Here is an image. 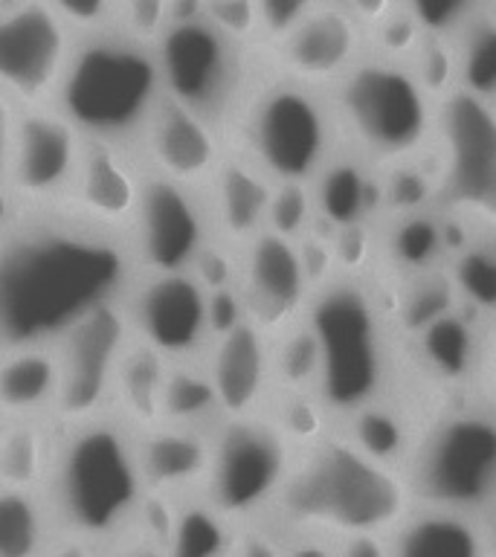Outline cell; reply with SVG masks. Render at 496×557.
Returning <instances> with one entry per match:
<instances>
[{
    "label": "cell",
    "mask_w": 496,
    "mask_h": 557,
    "mask_svg": "<svg viewBox=\"0 0 496 557\" xmlns=\"http://www.w3.org/2000/svg\"><path fill=\"white\" fill-rule=\"evenodd\" d=\"M160 99L163 82L154 47L108 26L76 35L52 108L82 137L128 146L142 137Z\"/></svg>",
    "instance_id": "2"
},
{
    "label": "cell",
    "mask_w": 496,
    "mask_h": 557,
    "mask_svg": "<svg viewBox=\"0 0 496 557\" xmlns=\"http://www.w3.org/2000/svg\"><path fill=\"white\" fill-rule=\"evenodd\" d=\"M278 41L282 67L299 82L339 76L357 52L355 21L339 9H311Z\"/></svg>",
    "instance_id": "21"
},
{
    "label": "cell",
    "mask_w": 496,
    "mask_h": 557,
    "mask_svg": "<svg viewBox=\"0 0 496 557\" xmlns=\"http://www.w3.org/2000/svg\"><path fill=\"white\" fill-rule=\"evenodd\" d=\"M76 35L99 33L116 21V0H44Z\"/></svg>",
    "instance_id": "40"
},
{
    "label": "cell",
    "mask_w": 496,
    "mask_h": 557,
    "mask_svg": "<svg viewBox=\"0 0 496 557\" xmlns=\"http://www.w3.org/2000/svg\"><path fill=\"white\" fill-rule=\"evenodd\" d=\"M142 143L154 172L189 189L209 186L221 165V148L212 122L165 96L142 131Z\"/></svg>",
    "instance_id": "19"
},
{
    "label": "cell",
    "mask_w": 496,
    "mask_h": 557,
    "mask_svg": "<svg viewBox=\"0 0 496 557\" xmlns=\"http://www.w3.org/2000/svg\"><path fill=\"white\" fill-rule=\"evenodd\" d=\"M496 487V421L456 416L444 421L418 459V491L435 503H482Z\"/></svg>",
    "instance_id": "16"
},
{
    "label": "cell",
    "mask_w": 496,
    "mask_h": 557,
    "mask_svg": "<svg viewBox=\"0 0 496 557\" xmlns=\"http://www.w3.org/2000/svg\"><path fill=\"white\" fill-rule=\"evenodd\" d=\"M142 177L146 174L139 172L128 148L120 143L85 137L64 207L94 224L125 235L131 218L137 212Z\"/></svg>",
    "instance_id": "17"
},
{
    "label": "cell",
    "mask_w": 496,
    "mask_h": 557,
    "mask_svg": "<svg viewBox=\"0 0 496 557\" xmlns=\"http://www.w3.org/2000/svg\"><path fill=\"white\" fill-rule=\"evenodd\" d=\"M398 557H479V543L461 520L426 517L404 534Z\"/></svg>",
    "instance_id": "30"
},
{
    "label": "cell",
    "mask_w": 496,
    "mask_h": 557,
    "mask_svg": "<svg viewBox=\"0 0 496 557\" xmlns=\"http://www.w3.org/2000/svg\"><path fill=\"white\" fill-rule=\"evenodd\" d=\"M154 55L165 99L207 122L224 116L241 82L238 44L233 38L203 15L181 17L165 26L154 44Z\"/></svg>",
    "instance_id": "6"
},
{
    "label": "cell",
    "mask_w": 496,
    "mask_h": 557,
    "mask_svg": "<svg viewBox=\"0 0 496 557\" xmlns=\"http://www.w3.org/2000/svg\"><path fill=\"white\" fill-rule=\"evenodd\" d=\"M273 186L256 163L221 160L209 181V218L226 244H250L268 224Z\"/></svg>",
    "instance_id": "22"
},
{
    "label": "cell",
    "mask_w": 496,
    "mask_h": 557,
    "mask_svg": "<svg viewBox=\"0 0 496 557\" xmlns=\"http://www.w3.org/2000/svg\"><path fill=\"white\" fill-rule=\"evenodd\" d=\"M189 273L207 287V294L209 290H221V287H235L233 256L212 242H207V247L195 256V261L189 264Z\"/></svg>",
    "instance_id": "43"
},
{
    "label": "cell",
    "mask_w": 496,
    "mask_h": 557,
    "mask_svg": "<svg viewBox=\"0 0 496 557\" xmlns=\"http://www.w3.org/2000/svg\"><path fill=\"white\" fill-rule=\"evenodd\" d=\"M200 15L235 44L247 41L259 29L256 0H200Z\"/></svg>",
    "instance_id": "38"
},
{
    "label": "cell",
    "mask_w": 496,
    "mask_h": 557,
    "mask_svg": "<svg viewBox=\"0 0 496 557\" xmlns=\"http://www.w3.org/2000/svg\"><path fill=\"white\" fill-rule=\"evenodd\" d=\"M270 366H276V374L287 386H302V383L313 381L320 372V355H317L311 329L287 334L282 348L276 351V360H270Z\"/></svg>",
    "instance_id": "36"
},
{
    "label": "cell",
    "mask_w": 496,
    "mask_h": 557,
    "mask_svg": "<svg viewBox=\"0 0 496 557\" xmlns=\"http://www.w3.org/2000/svg\"><path fill=\"white\" fill-rule=\"evenodd\" d=\"M494 552H496V529H494Z\"/></svg>",
    "instance_id": "53"
},
{
    "label": "cell",
    "mask_w": 496,
    "mask_h": 557,
    "mask_svg": "<svg viewBox=\"0 0 496 557\" xmlns=\"http://www.w3.org/2000/svg\"><path fill=\"white\" fill-rule=\"evenodd\" d=\"M244 320H247V308H244L241 290H235V287L209 290V329H212V339L221 337L224 331L235 329Z\"/></svg>",
    "instance_id": "45"
},
{
    "label": "cell",
    "mask_w": 496,
    "mask_h": 557,
    "mask_svg": "<svg viewBox=\"0 0 496 557\" xmlns=\"http://www.w3.org/2000/svg\"><path fill=\"white\" fill-rule=\"evenodd\" d=\"M308 329L320 355L322 400L334 409H363L383 377L381 325L369 296L351 285L328 287L313 302Z\"/></svg>",
    "instance_id": "5"
},
{
    "label": "cell",
    "mask_w": 496,
    "mask_h": 557,
    "mask_svg": "<svg viewBox=\"0 0 496 557\" xmlns=\"http://www.w3.org/2000/svg\"><path fill=\"white\" fill-rule=\"evenodd\" d=\"M241 299L247 320L264 329H285L308 290V270L299 247L276 233H259L247 244Z\"/></svg>",
    "instance_id": "18"
},
{
    "label": "cell",
    "mask_w": 496,
    "mask_h": 557,
    "mask_svg": "<svg viewBox=\"0 0 496 557\" xmlns=\"http://www.w3.org/2000/svg\"><path fill=\"white\" fill-rule=\"evenodd\" d=\"M409 15L430 33H450L473 12L476 0H407Z\"/></svg>",
    "instance_id": "42"
},
{
    "label": "cell",
    "mask_w": 496,
    "mask_h": 557,
    "mask_svg": "<svg viewBox=\"0 0 496 557\" xmlns=\"http://www.w3.org/2000/svg\"><path fill=\"white\" fill-rule=\"evenodd\" d=\"M209 381L215 386L218 407L230 418L250 416L264 395L270 377V351L264 331L244 320L212 339Z\"/></svg>",
    "instance_id": "20"
},
{
    "label": "cell",
    "mask_w": 496,
    "mask_h": 557,
    "mask_svg": "<svg viewBox=\"0 0 496 557\" xmlns=\"http://www.w3.org/2000/svg\"><path fill=\"white\" fill-rule=\"evenodd\" d=\"M357 9H360V15L374 21V17H381L386 12V0H355Z\"/></svg>",
    "instance_id": "49"
},
{
    "label": "cell",
    "mask_w": 496,
    "mask_h": 557,
    "mask_svg": "<svg viewBox=\"0 0 496 557\" xmlns=\"http://www.w3.org/2000/svg\"><path fill=\"white\" fill-rule=\"evenodd\" d=\"M169 557H226L224 513L212 505H183L169 529Z\"/></svg>",
    "instance_id": "27"
},
{
    "label": "cell",
    "mask_w": 496,
    "mask_h": 557,
    "mask_svg": "<svg viewBox=\"0 0 496 557\" xmlns=\"http://www.w3.org/2000/svg\"><path fill=\"white\" fill-rule=\"evenodd\" d=\"M444 191L452 207L496 224V111L459 90L442 111Z\"/></svg>",
    "instance_id": "14"
},
{
    "label": "cell",
    "mask_w": 496,
    "mask_h": 557,
    "mask_svg": "<svg viewBox=\"0 0 496 557\" xmlns=\"http://www.w3.org/2000/svg\"><path fill=\"white\" fill-rule=\"evenodd\" d=\"M313 215L311 191L305 189V183H278L276 189L270 191V207H268V233H276L282 238L294 242L296 235H302L308 230V221Z\"/></svg>",
    "instance_id": "34"
},
{
    "label": "cell",
    "mask_w": 496,
    "mask_h": 557,
    "mask_svg": "<svg viewBox=\"0 0 496 557\" xmlns=\"http://www.w3.org/2000/svg\"><path fill=\"white\" fill-rule=\"evenodd\" d=\"M212 412H221V407H218V395L212 381H209V372L191 366V360L169 363L163 383V418H160V424L198 430L200 421H207Z\"/></svg>",
    "instance_id": "26"
},
{
    "label": "cell",
    "mask_w": 496,
    "mask_h": 557,
    "mask_svg": "<svg viewBox=\"0 0 496 557\" xmlns=\"http://www.w3.org/2000/svg\"><path fill=\"white\" fill-rule=\"evenodd\" d=\"M285 461L278 430L250 416L230 418L209 453V505L224 517L256 511L282 485Z\"/></svg>",
    "instance_id": "13"
},
{
    "label": "cell",
    "mask_w": 496,
    "mask_h": 557,
    "mask_svg": "<svg viewBox=\"0 0 496 557\" xmlns=\"http://www.w3.org/2000/svg\"><path fill=\"white\" fill-rule=\"evenodd\" d=\"M357 442L365 456L372 459H389L400 447V424L389 412L377 409H363L357 418Z\"/></svg>",
    "instance_id": "41"
},
{
    "label": "cell",
    "mask_w": 496,
    "mask_h": 557,
    "mask_svg": "<svg viewBox=\"0 0 496 557\" xmlns=\"http://www.w3.org/2000/svg\"><path fill=\"white\" fill-rule=\"evenodd\" d=\"M169 372V360L157 355L154 348L131 339L116 366L111 398L120 404L122 416L142 430L160 424L163 418V383Z\"/></svg>",
    "instance_id": "25"
},
{
    "label": "cell",
    "mask_w": 496,
    "mask_h": 557,
    "mask_svg": "<svg viewBox=\"0 0 496 557\" xmlns=\"http://www.w3.org/2000/svg\"><path fill=\"white\" fill-rule=\"evenodd\" d=\"M76 33L44 0L0 7V96L21 108L52 104Z\"/></svg>",
    "instance_id": "8"
},
{
    "label": "cell",
    "mask_w": 496,
    "mask_h": 557,
    "mask_svg": "<svg viewBox=\"0 0 496 557\" xmlns=\"http://www.w3.org/2000/svg\"><path fill=\"white\" fill-rule=\"evenodd\" d=\"M128 238L67 207H29L0 226V357L52 346L134 276Z\"/></svg>",
    "instance_id": "1"
},
{
    "label": "cell",
    "mask_w": 496,
    "mask_h": 557,
    "mask_svg": "<svg viewBox=\"0 0 496 557\" xmlns=\"http://www.w3.org/2000/svg\"><path fill=\"white\" fill-rule=\"evenodd\" d=\"M125 238L134 268H142V273L189 270L209 242V212L195 189L151 172L142 177L137 212Z\"/></svg>",
    "instance_id": "12"
},
{
    "label": "cell",
    "mask_w": 496,
    "mask_h": 557,
    "mask_svg": "<svg viewBox=\"0 0 496 557\" xmlns=\"http://www.w3.org/2000/svg\"><path fill=\"white\" fill-rule=\"evenodd\" d=\"M3 426H7V421H3V412H0V438H3Z\"/></svg>",
    "instance_id": "52"
},
{
    "label": "cell",
    "mask_w": 496,
    "mask_h": 557,
    "mask_svg": "<svg viewBox=\"0 0 496 557\" xmlns=\"http://www.w3.org/2000/svg\"><path fill=\"white\" fill-rule=\"evenodd\" d=\"M209 453L212 442L198 430L174 424L151 426L137 444L139 470L151 491H181L207 479Z\"/></svg>",
    "instance_id": "23"
},
{
    "label": "cell",
    "mask_w": 496,
    "mask_h": 557,
    "mask_svg": "<svg viewBox=\"0 0 496 557\" xmlns=\"http://www.w3.org/2000/svg\"><path fill=\"white\" fill-rule=\"evenodd\" d=\"M59 363L52 346L21 348L0 357V412L35 418L55 407Z\"/></svg>",
    "instance_id": "24"
},
{
    "label": "cell",
    "mask_w": 496,
    "mask_h": 557,
    "mask_svg": "<svg viewBox=\"0 0 496 557\" xmlns=\"http://www.w3.org/2000/svg\"><path fill=\"white\" fill-rule=\"evenodd\" d=\"M241 557H278V555H276V548L270 546L268 540L252 537L241 546Z\"/></svg>",
    "instance_id": "48"
},
{
    "label": "cell",
    "mask_w": 496,
    "mask_h": 557,
    "mask_svg": "<svg viewBox=\"0 0 496 557\" xmlns=\"http://www.w3.org/2000/svg\"><path fill=\"white\" fill-rule=\"evenodd\" d=\"M290 557H328V552H322L320 546H302V548H296Z\"/></svg>",
    "instance_id": "51"
},
{
    "label": "cell",
    "mask_w": 496,
    "mask_h": 557,
    "mask_svg": "<svg viewBox=\"0 0 496 557\" xmlns=\"http://www.w3.org/2000/svg\"><path fill=\"white\" fill-rule=\"evenodd\" d=\"M12 134H15V113H12V102H9L7 96H0V191H7Z\"/></svg>",
    "instance_id": "46"
},
{
    "label": "cell",
    "mask_w": 496,
    "mask_h": 557,
    "mask_svg": "<svg viewBox=\"0 0 496 557\" xmlns=\"http://www.w3.org/2000/svg\"><path fill=\"white\" fill-rule=\"evenodd\" d=\"M424 348L430 363L444 374H461L468 372L470 360H473V337L470 329L461 320L444 313L430 325H424Z\"/></svg>",
    "instance_id": "33"
},
{
    "label": "cell",
    "mask_w": 496,
    "mask_h": 557,
    "mask_svg": "<svg viewBox=\"0 0 496 557\" xmlns=\"http://www.w3.org/2000/svg\"><path fill=\"white\" fill-rule=\"evenodd\" d=\"M456 285L482 308H496V256L485 250L464 252L456 264Z\"/></svg>",
    "instance_id": "37"
},
{
    "label": "cell",
    "mask_w": 496,
    "mask_h": 557,
    "mask_svg": "<svg viewBox=\"0 0 496 557\" xmlns=\"http://www.w3.org/2000/svg\"><path fill=\"white\" fill-rule=\"evenodd\" d=\"M82 139L52 104L21 108L15 113L7 191L26 207H64L82 157Z\"/></svg>",
    "instance_id": "15"
},
{
    "label": "cell",
    "mask_w": 496,
    "mask_h": 557,
    "mask_svg": "<svg viewBox=\"0 0 496 557\" xmlns=\"http://www.w3.org/2000/svg\"><path fill=\"white\" fill-rule=\"evenodd\" d=\"M247 143L261 172L278 183H305L325 160L328 120L305 87L276 85L250 108Z\"/></svg>",
    "instance_id": "10"
},
{
    "label": "cell",
    "mask_w": 496,
    "mask_h": 557,
    "mask_svg": "<svg viewBox=\"0 0 496 557\" xmlns=\"http://www.w3.org/2000/svg\"><path fill=\"white\" fill-rule=\"evenodd\" d=\"M339 113L351 134L377 157L412 154L430 131L424 87L392 64L351 70L339 87Z\"/></svg>",
    "instance_id": "7"
},
{
    "label": "cell",
    "mask_w": 496,
    "mask_h": 557,
    "mask_svg": "<svg viewBox=\"0 0 496 557\" xmlns=\"http://www.w3.org/2000/svg\"><path fill=\"white\" fill-rule=\"evenodd\" d=\"M125 317L134 339L154 348L169 363H186L212 343L209 294L189 270L142 273L125 290Z\"/></svg>",
    "instance_id": "11"
},
{
    "label": "cell",
    "mask_w": 496,
    "mask_h": 557,
    "mask_svg": "<svg viewBox=\"0 0 496 557\" xmlns=\"http://www.w3.org/2000/svg\"><path fill=\"white\" fill-rule=\"evenodd\" d=\"M343 557H383V552L369 534H357V537L346 546V555Z\"/></svg>",
    "instance_id": "47"
},
{
    "label": "cell",
    "mask_w": 496,
    "mask_h": 557,
    "mask_svg": "<svg viewBox=\"0 0 496 557\" xmlns=\"http://www.w3.org/2000/svg\"><path fill=\"white\" fill-rule=\"evenodd\" d=\"M369 200L363 172L351 163H334L325 169L317 191V207L334 226H351L360 221Z\"/></svg>",
    "instance_id": "31"
},
{
    "label": "cell",
    "mask_w": 496,
    "mask_h": 557,
    "mask_svg": "<svg viewBox=\"0 0 496 557\" xmlns=\"http://www.w3.org/2000/svg\"><path fill=\"white\" fill-rule=\"evenodd\" d=\"M464 90L479 99L496 96V21H482L468 33L461 47Z\"/></svg>",
    "instance_id": "32"
},
{
    "label": "cell",
    "mask_w": 496,
    "mask_h": 557,
    "mask_svg": "<svg viewBox=\"0 0 496 557\" xmlns=\"http://www.w3.org/2000/svg\"><path fill=\"white\" fill-rule=\"evenodd\" d=\"M52 499L76 537H111L139 511L146 479L122 424L94 416L73 424L50 465Z\"/></svg>",
    "instance_id": "3"
},
{
    "label": "cell",
    "mask_w": 496,
    "mask_h": 557,
    "mask_svg": "<svg viewBox=\"0 0 496 557\" xmlns=\"http://www.w3.org/2000/svg\"><path fill=\"white\" fill-rule=\"evenodd\" d=\"M131 343V329L122 299L96 305L82 320H76L55 343L59 363V392L52 412L78 424L99 416V409L113 392L116 366Z\"/></svg>",
    "instance_id": "9"
},
{
    "label": "cell",
    "mask_w": 496,
    "mask_h": 557,
    "mask_svg": "<svg viewBox=\"0 0 496 557\" xmlns=\"http://www.w3.org/2000/svg\"><path fill=\"white\" fill-rule=\"evenodd\" d=\"M395 252L412 268H426L442 252V233L430 218H409L395 233Z\"/></svg>",
    "instance_id": "39"
},
{
    "label": "cell",
    "mask_w": 496,
    "mask_h": 557,
    "mask_svg": "<svg viewBox=\"0 0 496 557\" xmlns=\"http://www.w3.org/2000/svg\"><path fill=\"white\" fill-rule=\"evenodd\" d=\"M50 468V456L44 447V433L33 418H17L15 426H3L0 438V487H24Z\"/></svg>",
    "instance_id": "28"
},
{
    "label": "cell",
    "mask_w": 496,
    "mask_h": 557,
    "mask_svg": "<svg viewBox=\"0 0 496 557\" xmlns=\"http://www.w3.org/2000/svg\"><path fill=\"white\" fill-rule=\"evenodd\" d=\"M311 9L313 0H256L259 26L268 29L273 38H282L287 29H294Z\"/></svg>",
    "instance_id": "44"
},
{
    "label": "cell",
    "mask_w": 496,
    "mask_h": 557,
    "mask_svg": "<svg viewBox=\"0 0 496 557\" xmlns=\"http://www.w3.org/2000/svg\"><path fill=\"white\" fill-rule=\"evenodd\" d=\"M120 557H169V552L160 546H146V543H142V546H131L128 552H122Z\"/></svg>",
    "instance_id": "50"
},
{
    "label": "cell",
    "mask_w": 496,
    "mask_h": 557,
    "mask_svg": "<svg viewBox=\"0 0 496 557\" xmlns=\"http://www.w3.org/2000/svg\"><path fill=\"white\" fill-rule=\"evenodd\" d=\"M174 0H116V29L154 47L172 24Z\"/></svg>",
    "instance_id": "35"
},
{
    "label": "cell",
    "mask_w": 496,
    "mask_h": 557,
    "mask_svg": "<svg viewBox=\"0 0 496 557\" xmlns=\"http://www.w3.org/2000/svg\"><path fill=\"white\" fill-rule=\"evenodd\" d=\"M44 517L24 487H0V557H38Z\"/></svg>",
    "instance_id": "29"
},
{
    "label": "cell",
    "mask_w": 496,
    "mask_h": 557,
    "mask_svg": "<svg viewBox=\"0 0 496 557\" xmlns=\"http://www.w3.org/2000/svg\"><path fill=\"white\" fill-rule=\"evenodd\" d=\"M285 505L296 520L365 534L398 517L404 491L372 456L331 444L290 479Z\"/></svg>",
    "instance_id": "4"
}]
</instances>
